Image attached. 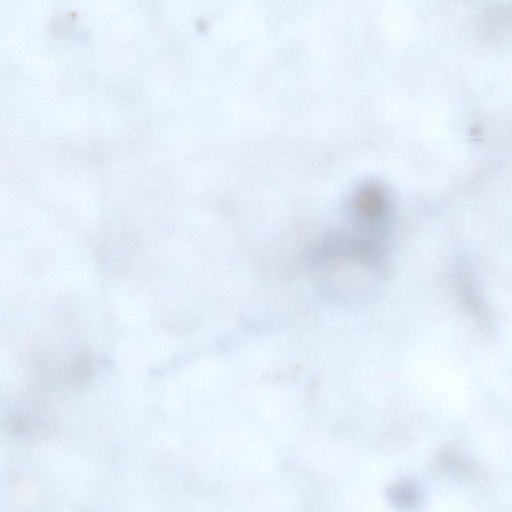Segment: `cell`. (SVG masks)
Segmentation results:
<instances>
[{"label": "cell", "instance_id": "cell-1", "mask_svg": "<svg viewBox=\"0 0 512 512\" xmlns=\"http://www.w3.org/2000/svg\"><path fill=\"white\" fill-rule=\"evenodd\" d=\"M390 498L398 508L412 510L419 505L421 492L414 482L404 480L391 487Z\"/></svg>", "mask_w": 512, "mask_h": 512}]
</instances>
